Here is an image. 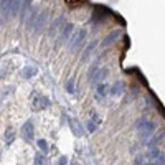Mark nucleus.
<instances>
[{
  "instance_id": "nucleus-1",
  "label": "nucleus",
  "mask_w": 165,
  "mask_h": 165,
  "mask_svg": "<svg viewBox=\"0 0 165 165\" xmlns=\"http://www.w3.org/2000/svg\"><path fill=\"white\" fill-rule=\"evenodd\" d=\"M136 129H137V132H139V137H140V139L147 140L149 137H150L152 134H154V130H155V124H154L152 121H149V119L142 117V119H139V121H137Z\"/></svg>"
},
{
  "instance_id": "nucleus-2",
  "label": "nucleus",
  "mask_w": 165,
  "mask_h": 165,
  "mask_svg": "<svg viewBox=\"0 0 165 165\" xmlns=\"http://www.w3.org/2000/svg\"><path fill=\"white\" fill-rule=\"evenodd\" d=\"M86 30L82 28V30H79V32H76V33H73V36H71V41H69V51H76V48H79L81 46V43L86 40Z\"/></svg>"
},
{
  "instance_id": "nucleus-3",
  "label": "nucleus",
  "mask_w": 165,
  "mask_h": 165,
  "mask_svg": "<svg viewBox=\"0 0 165 165\" xmlns=\"http://www.w3.org/2000/svg\"><path fill=\"white\" fill-rule=\"evenodd\" d=\"M108 74V69L106 68H91L89 71V82L91 84H99L102 82V79Z\"/></svg>"
},
{
  "instance_id": "nucleus-4",
  "label": "nucleus",
  "mask_w": 165,
  "mask_h": 165,
  "mask_svg": "<svg viewBox=\"0 0 165 165\" xmlns=\"http://www.w3.org/2000/svg\"><path fill=\"white\" fill-rule=\"evenodd\" d=\"M32 108L33 111H43V109L50 108V99L45 96H35L32 101Z\"/></svg>"
},
{
  "instance_id": "nucleus-5",
  "label": "nucleus",
  "mask_w": 165,
  "mask_h": 165,
  "mask_svg": "<svg viewBox=\"0 0 165 165\" xmlns=\"http://www.w3.org/2000/svg\"><path fill=\"white\" fill-rule=\"evenodd\" d=\"M60 38H58V41L60 43H65V41H68L69 38L73 36V25L71 23H63V27H61V32H60Z\"/></svg>"
},
{
  "instance_id": "nucleus-6",
  "label": "nucleus",
  "mask_w": 165,
  "mask_h": 165,
  "mask_svg": "<svg viewBox=\"0 0 165 165\" xmlns=\"http://www.w3.org/2000/svg\"><path fill=\"white\" fill-rule=\"evenodd\" d=\"M22 137L27 140V142H32V140H33V137H35V129H33V122L32 121H28V122H25V124H23V127H22Z\"/></svg>"
},
{
  "instance_id": "nucleus-7",
  "label": "nucleus",
  "mask_w": 165,
  "mask_h": 165,
  "mask_svg": "<svg viewBox=\"0 0 165 165\" xmlns=\"http://www.w3.org/2000/svg\"><path fill=\"white\" fill-rule=\"evenodd\" d=\"M108 91H109V86L106 84V82H99V84H96V99L97 101H104Z\"/></svg>"
},
{
  "instance_id": "nucleus-8",
  "label": "nucleus",
  "mask_w": 165,
  "mask_h": 165,
  "mask_svg": "<svg viewBox=\"0 0 165 165\" xmlns=\"http://www.w3.org/2000/svg\"><path fill=\"white\" fill-rule=\"evenodd\" d=\"M36 73H38V68L36 66H25V68L20 71V76L25 79H30L33 78V76H36Z\"/></svg>"
},
{
  "instance_id": "nucleus-9",
  "label": "nucleus",
  "mask_w": 165,
  "mask_h": 165,
  "mask_svg": "<svg viewBox=\"0 0 165 165\" xmlns=\"http://www.w3.org/2000/svg\"><path fill=\"white\" fill-rule=\"evenodd\" d=\"M121 33H122L121 30H116V32H111V33H109V35L104 38V40H102V46H108L109 43H112V41H114V40L117 38V36H121Z\"/></svg>"
},
{
  "instance_id": "nucleus-10",
  "label": "nucleus",
  "mask_w": 165,
  "mask_h": 165,
  "mask_svg": "<svg viewBox=\"0 0 165 165\" xmlns=\"http://www.w3.org/2000/svg\"><path fill=\"white\" fill-rule=\"evenodd\" d=\"M122 93H124V82L122 81L114 82V86H112V89H111V94L112 96H121Z\"/></svg>"
},
{
  "instance_id": "nucleus-11",
  "label": "nucleus",
  "mask_w": 165,
  "mask_h": 165,
  "mask_svg": "<svg viewBox=\"0 0 165 165\" xmlns=\"http://www.w3.org/2000/svg\"><path fill=\"white\" fill-rule=\"evenodd\" d=\"M33 165H48V158L45 154H36L33 158Z\"/></svg>"
},
{
  "instance_id": "nucleus-12",
  "label": "nucleus",
  "mask_w": 165,
  "mask_h": 165,
  "mask_svg": "<svg viewBox=\"0 0 165 165\" xmlns=\"http://www.w3.org/2000/svg\"><path fill=\"white\" fill-rule=\"evenodd\" d=\"M15 140V130L12 129V127H8L7 130H5V142L8 144V145H10L12 142H13Z\"/></svg>"
},
{
  "instance_id": "nucleus-13",
  "label": "nucleus",
  "mask_w": 165,
  "mask_h": 165,
  "mask_svg": "<svg viewBox=\"0 0 165 165\" xmlns=\"http://www.w3.org/2000/svg\"><path fill=\"white\" fill-rule=\"evenodd\" d=\"M94 46H96V41H91V43L88 45V46H86V51H84V55L81 56V61H86V60H88V56H89V55L93 53Z\"/></svg>"
},
{
  "instance_id": "nucleus-14",
  "label": "nucleus",
  "mask_w": 165,
  "mask_h": 165,
  "mask_svg": "<svg viewBox=\"0 0 165 165\" xmlns=\"http://www.w3.org/2000/svg\"><path fill=\"white\" fill-rule=\"evenodd\" d=\"M36 144H38V147L41 149V152L43 154H46L48 150H50V147H48V142L45 139H40V140H36Z\"/></svg>"
},
{
  "instance_id": "nucleus-15",
  "label": "nucleus",
  "mask_w": 165,
  "mask_h": 165,
  "mask_svg": "<svg viewBox=\"0 0 165 165\" xmlns=\"http://www.w3.org/2000/svg\"><path fill=\"white\" fill-rule=\"evenodd\" d=\"M61 22H63V18H58L55 23H51V27H50V35H55V33H56V30L60 28Z\"/></svg>"
},
{
  "instance_id": "nucleus-16",
  "label": "nucleus",
  "mask_w": 165,
  "mask_h": 165,
  "mask_svg": "<svg viewBox=\"0 0 165 165\" xmlns=\"http://www.w3.org/2000/svg\"><path fill=\"white\" fill-rule=\"evenodd\" d=\"M71 127H73V134H76V136H82V130H81V126H79L78 122L71 121Z\"/></svg>"
},
{
  "instance_id": "nucleus-17",
  "label": "nucleus",
  "mask_w": 165,
  "mask_h": 165,
  "mask_svg": "<svg viewBox=\"0 0 165 165\" xmlns=\"http://www.w3.org/2000/svg\"><path fill=\"white\" fill-rule=\"evenodd\" d=\"M145 160H147V155L139 154V155L136 157V162H134V164H136V165H144V164H145Z\"/></svg>"
},
{
  "instance_id": "nucleus-18",
  "label": "nucleus",
  "mask_w": 165,
  "mask_h": 165,
  "mask_svg": "<svg viewBox=\"0 0 165 165\" xmlns=\"http://www.w3.org/2000/svg\"><path fill=\"white\" fill-rule=\"evenodd\" d=\"M86 127H88V130H89V134H93L94 130H96L97 124H96V122H93V121H91V119H89V121L86 122Z\"/></svg>"
},
{
  "instance_id": "nucleus-19",
  "label": "nucleus",
  "mask_w": 165,
  "mask_h": 165,
  "mask_svg": "<svg viewBox=\"0 0 165 165\" xmlns=\"http://www.w3.org/2000/svg\"><path fill=\"white\" fill-rule=\"evenodd\" d=\"M66 89H68V93H71V94H74V79H69L68 82H66Z\"/></svg>"
},
{
  "instance_id": "nucleus-20",
  "label": "nucleus",
  "mask_w": 165,
  "mask_h": 165,
  "mask_svg": "<svg viewBox=\"0 0 165 165\" xmlns=\"http://www.w3.org/2000/svg\"><path fill=\"white\" fill-rule=\"evenodd\" d=\"M154 164H155V165H165V155L160 154V155H158V157L154 160Z\"/></svg>"
},
{
  "instance_id": "nucleus-21",
  "label": "nucleus",
  "mask_w": 165,
  "mask_h": 165,
  "mask_svg": "<svg viewBox=\"0 0 165 165\" xmlns=\"http://www.w3.org/2000/svg\"><path fill=\"white\" fill-rule=\"evenodd\" d=\"M56 165H68V157H66V155H61V157L58 158Z\"/></svg>"
},
{
  "instance_id": "nucleus-22",
  "label": "nucleus",
  "mask_w": 165,
  "mask_h": 165,
  "mask_svg": "<svg viewBox=\"0 0 165 165\" xmlns=\"http://www.w3.org/2000/svg\"><path fill=\"white\" fill-rule=\"evenodd\" d=\"M32 2H33V0H23V5H22V12H23V13H25L27 8H28L30 5H32Z\"/></svg>"
},
{
  "instance_id": "nucleus-23",
  "label": "nucleus",
  "mask_w": 165,
  "mask_h": 165,
  "mask_svg": "<svg viewBox=\"0 0 165 165\" xmlns=\"http://www.w3.org/2000/svg\"><path fill=\"white\" fill-rule=\"evenodd\" d=\"M91 121H93V122H96L97 126H99V124H101V117L96 114V112H93V114H91Z\"/></svg>"
},
{
  "instance_id": "nucleus-24",
  "label": "nucleus",
  "mask_w": 165,
  "mask_h": 165,
  "mask_svg": "<svg viewBox=\"0 0 165 165\" xmlns=\"http://www.w3.org/2000/svg\"><path fill=\"white\" fill-rule=\"evenodd\" d=\"M144 165H155V164H154V162H145Z\"/></svg>"
}]
</instances>
